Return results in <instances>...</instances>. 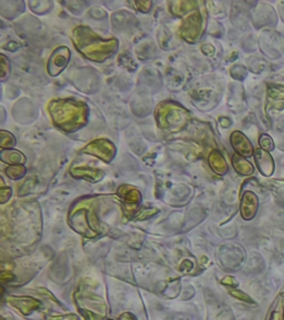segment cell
<instances>
[{"label": "cell", "instance_id": "6", "mask_svg": "<svg viewBox=\"0 0 284 320\" xmlns=\"http://www.w3.org/2000/svg\"><path fill=\"white\" fill-rule=\"evenodd\" d=\"M233 166H234L238 173L242 175H249L252 173V166L247 160L242 159L239 157V156H234V157H233Z\"/></svg>", "mask_w": 284, "mask_h": 320}, {"label": "cell", "instance_id": "3", "mask_svg": "<svg viewBox=\"0 0 284 320\" xmlns=\"http://www.w3.org/2000/svg\"><path fill=\"white\" fill-rule=\"evenodd\" d=\"M232 145L233 148L238 151V153L242 154L244 156H251L252 155V146L249 140L243 136L241 132L235 131L232 135Z\"/></svg>", "mask_w": 284, "mask_h": 320}, {"label": "cell", "instance_id": "4", "mask_svg": "<svg viewBox=\"0 0 284 320\" xmlns=\"http://www.w3.org/2000/svg\"><path fill=\"white\" fill-rule=\"evenodd\" d=\"M209 162L210 166H211V168L216 171V173L220 175L227 173L228 170L227 163H225L222 156H221L219 153H217V151H213V153H211V155H210Z\"/></svg>", "mask_w": 284, "mask_h": 320}, {"label": "cell", "instance_id": "5", "mask_svg": "<svg viewBox=\"0 0 284 320\" xmlns=\"http://www.w3.org/2000/svg\"><path fill=\"white\" fill-rule=\"evenodd\" d=\"M1 159L2 161L9 162L11 165H20V163H23L26 161L25 156L17 150H8V151L2 150Z\"/></svg>", "mask_w": 284, "mask_h": 320}, {"label": "cell", "instance_id": "2", "mask_svg": "<svg viewBox=\"0 0 284 320\" xmlns=\"http://www.w3.org/2000/svg\"><path fill=\"white\" fill-rule=\"evenodd\" d=\"M70 54L68 48H66V47L58 48L49 59L48 71L50 75L57 76L58 73H60L65 69L66 66H67Z\"/></svg>", "mask_w": 284, "mask_h": 320}, {"label": "cell", "instance_id": "10", "mask_svg": "<svg viewBox=\"0 0 284 320\" xmlns=\"http://www.w3.org/2000/svg\"><path fill=\"white\" fill-rule=\"evenodd\" d=\"M260 145H261L264 149H267V151L273 150L274 145H273V140H272L269 136L263 135L261 138H260Z\"/></svg>", "mask_w": 284, "mask_h": 320}, {"label": "cell", "instance_id": "8", "mask_svg": "<svg viewBox=\"0 0 284 320\" xmlns=\"http://www.w3.org/2000/svg\"><path fill=\"white\" fill-rule=\"evenodd\" d=\"M25 171H26L25 167L16 166V167L8 168V169L6 170V173L11 179H19L20 177H22L23 175H25Z\"/></svg>", "mask_w": 284, "mask_h": 320}, {"label": "cell", "instance_id": "1", "mask_svg": "<svg viewBox=\"0 0 284 320\" xmlns=\"http://www.w3.org/2000/svg\"><path fill=\"white\" fill-rule=\"evenodd\" d=\"M51 104L52 119L62 129L73 131L83 127L87 120V108L83 104L73 100H58Z\"/></svg>", "mask_w": 284, "mask_h": 320}, {"label": "cell", "instance_id": "9", "mask_svg": "<svg viewBox=\"0 0 284 320\" xmlns=\"http://www.w3.org/2000/svg\"><path fill=\"white\" fill-rule=\"evenodd\" d=\"M7 142H9V147H14L16 145V139L10 132H6V131H1V148H6L7 146Z\"/></svg>", "mask_w": 284, "mask_h": 320}, {"label": "cell", "instance_id": "7", "mask_svg": "<svg viewBox=\"0 0 284 320\" xmlns=\"http://www.w3.org/2000/svg\"><path fill=\"white\" fill-rule=\"evenodd\" d=\"M104 176L103 171L95 170L92 168H81L80 170V177H84L85 179H90L91 181L100 180Z\"/></svg>", "mask_w": 284, "mask_h": 320}]
</instances>
